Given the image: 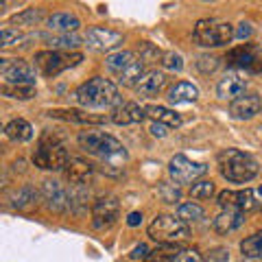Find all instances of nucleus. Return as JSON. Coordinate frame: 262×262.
<instances>
[{
	"mask_svg": "<svg viewBox=\"0 0 262 262\" xmlns=\"http://www.w3.org/2000/svg\"><path fill=\"white\" fill-rule=\"evenodd\" d=\"M85 42H88V46L92 48V51L107 53V51L118 48L125 39H122V33H118V31L103 29V27H92L88 31V35H85Z\"/></svg>",
	"mask_w": 262,
	"mask_h": 262,
	"instance_id": "nucleus-13",
	"label": "nucleus"
},
{
	"mask_svg": "<svg viewBox=\"0 0 262 262\" xmlns=\"http://www.w3.org/2000/svg\"><path fill=\"white\" fill-rule=\"evenodd\" d=\"M245 223V212L243 210H223L221 214L214 216L212 227L216 234H232Z\"/></svg>",
	"mask_w": 262,
	"mask_h": 262,
	"instance_id": "nucleus-19",
	"label": "nucleus"
},
{
	"mask_svg": "<svg viewBox=\"0 0 262 262\" xmlns=\"http://www.w3.org/2000/svg\"><path fill=\"white\" fill-rule=\"evenodd\" d=\"M199 98V88L190 81H179L168 90V103L173 105H184V103H194Z\"/></svg>",
	"mask_w": 262,
	"mask_h": 262,
	"instance_id": "nucleus-21",
	"label": "nucleus"
},
{
	"mask_svg": "<svg viewBox=\"0 0 262 262\" xmlns=\"http://www.w3.org/2000/svg\"><path fill=\"white\" fill-rule=\"evenodd\" d=\"M262 110V98L258 94H243L229 105V114L236 120H251Z\"/></svg>",
	"mask_w": 262,
	"mask_h": 262,
	"instance_id": "nucleus-16",
	"label": "nucleus"
},
{
	"mask_svg": "<svg viewBox=\"0 0 262 262\" xmlns=\"http://www.w3.org/2000/svg\"><path fill=\"white\" fill-rule=\"evenodd\" d=\"M149 236L162 245H175L177 241H184L188 236V223L170 214H160L151 221Z\"/></svg>",
	"mask_w": 262,
	"mask_h": 262,
	"instance_id": "nucleus-7",
	"label": "nucleus"
},
{
	"mask_svg": "<svg viewBox=\"0 0 262 262\" xmlns=\"http://www.w3.org/2000/svg\"><path fill=\"white\" fill-rule=\"evenodd\" d=\"M5 136L9 138V140H13V142H29L31 138H33V127H31L29 120L15 118L11 122H7Z\"/></svg>",
	"mask_w": 262,
	"mask_h": 262,
	"instance_id": "nucleus-26",
	"label": "nucleus"
},
{
	"mask_svg": "<svg viewBox=\"0 0 262 262\" xmlns=\"http://www.w3.org/2000/svg\"><path fill=\"white\" fill-rule=\"evenodd\" d=\"M77 140H79V146L83 149L85 153L90 155H96V158H101L105 164H103V168L107 166V173L114 175V170L112 166H118V162L120 160H125L127 158V151H125V146H122L116 138L110 136V134H105V131H81V134L77 136Z\"/></svg>",
	"mask_w": 262,
	"mask_h": 262,
	"instance_id": "nucleus-1",
	"label": "nucleus"
},
{
	"mask_svg": "<svg viewBox=\"0 0 262 262\" xmlns=\"http://www.w3.org/2000/svg\"><path fill=\"white\" fill-rule=\"evenodd\" d=\"M46 27L53 33H59V35H70V33H77L81 27V20L75 13H53L51 18L46 20Z\"/></svg>",
	"mask_w": 262,
	"mask_h": 262,
	"instance_id": "nucleus-20",
	"label": "nucleus"
},
{
	"mask_svg": "<svg viewBox=\"0 0 262 262\" xmlns=\"http://www.w3.org/2000/svg\"><path fill=\"white\" fill-rule=\"evenodd\" d=\"M219 170L227 182L232 184H247L258 175V162L249 153H243L238 149H227L219 153Z\"/></svg>",
	"mask_w": 262,
	"mask_h": 262,
	"instance_id": "nucleus-3",
	"label": "nucleus"
},
{
	"mask_svg": "<svg viewBox=\"0 0 262 262\" xmlns=\"http://www.w3.org/2000/svg\"><path fill=\"white\" fill-rule=\"evenodd\" d=\"M3 94L9 96V98L27 101V98L35 96V85H3Z\"/></svg>",
	"mask_w": 262,
	"mask_h": 262,
	"instance_id": "nucleus-34",
	"label": "nucleus"
},
{
	"mask_svg": "<svg viewBox=\"0 0 262 262\" xmlns=\"http://www.w3.org/2000/svg\"><path fill=\"white\" fill-rule=\"evenodd\" d=\"M173 262H203V260H201V253L196 249H182L175 256Z\"/></svg>",
	"mask_w": 262,
	"mask_h": 262,
	"instance_id": "nucleus-41",
	"label": "nucleus"
},
{
	"mask_svg": "<svg viewBox=\"0 0 262 262\" xmlns=\"http://www.w3.org/2000/svg\"><path fill=\"white\" fill-rule=\"evenodd\" d=\"M160 57H164L160 53V48H153L151 44H144L142 46V53H140V61L142 63H153V61H158Z\"/></svg>",
	"mask_w": 262,
	"mask_h": 262,
	"instance_id": "nucleus-40",
	"label": "nucleus"
},
{
	"mask_svg": "<svg viewBox=\"0 0 262 262\" xmlns=\"http://www.w3.org/2000/svg\"><path fill=\"white\" fill-rule=\"evenodd\" d=\"M149 253H151V251H149V247L140 243V245H138V247H136L134 251L129 253V260H131V262H136V260H146V256H149Z\"/></svg>",
	"mask_w": 262,
	"mask_h": 262,
	"instance_id": "nucleus-43",
	"label": "nucleus"
},
{
	"mask_svg": "<svg viewBox=\"0 0 262 262\" xmlns=\"http://www.w3.org/2000/svg\"><path fill=\"white\" fill-rule=\"evenodd\" d=\"M260 194H262V188H260Z\"/></svg>",
	"mask_w": 262,
	"mask_h": 262,
	"instance_id": "nucleus-47",
	"label": "nucleus"
},
{
	"mask_svg": "<svg viewBox=\"0 0 262 262\" xmlns=\"http://www.w3.org/2000/svg\"><path fill=\"white\" fill-rule=\"evenodd\" d=\"M168 173H170V177H173V182L179 184V186L182 184H194L196 179L208 173V166L201 164V162H192V160H188L186 155L177 153L168 162Z\"/></svg>",
	"mask_w": 262,
	"mask_h": 262,
	"instance_id": "nucleus-8",
	"label": "nucleus"
},
{
	"mask_svg": "<svg viewBox=\"0 0 262 262\" xmlns=\"http://www.w3.org/2000/svg\"><path fill=\"white\" fill-rule=\"evenodd\" d=\"M164 85H166V75L158 72V70H151L142 77V81L136 85V90H138V94H142V96H155L162 92Z\"/></svg>",
	"mask_w": 262,
	"mask_h": 262,
	"instance_id": "nucleus-22",
	"label": "nucleus"
},
{
	"mask_svg": "<svg viewBox=\"0 0 262 262\" xmlns=\"http://www.w3.org/2000/svg\"><path fill=\"white\" fill-rule=\"evenodd\" d=\"M83 61V55L77 51H39L35 53V66L44 72L46 77H57L59 72L75 68Z\"/></svg>",
	"mask_w": 262,
	"mask_h": 262,
	"instance_id": "nucleus-6",
	"label": "nucleus"
},
{
	"mask_svg": "<svg viewBox=\"0 0 262 262\" xmlns=\"http://www.w3.org/2000/svg\"><path fill=\"white\" fill-rule=\"evenodd\" d=\"M214 194V184L212 182H196V184H192V188H190V196L192 199H210V196Z\"/></svg>",
	"mask_w": 262,
	"mask_h": 262,
	"instance_id": "nucleus-37",
	"label": "nucleus"
},
{
	"mask_svg": "<svg viewBox=\"0 0 262 262\" xmlns=\"http://www.w3.org/2000/svg\"><path fill=\"white\" fill-rule=\"evenodd\" d=\"M140 223H142V214H140V212H131L129 219H127V225L129 227H136V225H140Z\"/></svg>",
	"mask_w": 262,
	"mask_h": 262,
	"instance_id": "nucleus-46",
	"label": "nucleus"
},
{
	"mask_svg": "<svg viewBox=\"0 0 262 262\" xmlns=\"http://www.w3.org/2000/svg\"><path fill=\"white\" fill-rule=\"evenodd\" d=\"M182 251L177 245H160L158 249H153L144 262H173L175 256Z\"/></svg>",
	"mask_w": 262,
	"mask_h": 262,
	"instance_id": "nucleus-32",
	"label": "nucleus"
},
{
	"mask_svg": "<svg viewBox=\"0 0 262 262\" xmlns=\"http://www.w3.org/2000/svg\"><path fill=\"white\" fill-rule=\"evenodd\" d=\"M0 77L5 85H35V70L22 59H0Z\"/></svg>",
	"mask_w": 262,
	"mask_h": 262,
	"instance_id": "nucleus-9",
	"label": "nucleus"
},
{
	"mask_svg": "<svg viewBox=\"0 0 262 262\" xmlns=\"http://www.w3.org/2000/svg\"><path fill=\"white\" fill-rule=\"evenodd\" d=\"M251 24H247V22H241L238 24V29H236V33H234V37L236 39H247L249 35H251Z\"/></svg>",
	"mask_w": 262,
	"mask_h": 262,
	"instance_id": "nucleus-44",
	"label": "nucleus"
},
{
	"mask_svg": "<svg viewBox=\"0 0 262 262\" xmlns=\"http://www.w3.org/2000/svg\"><path fill=\"white\" fill-rule=\"evenodd\" d=\"M138 59H136V55L131 53V51H116V53H112L107 55V59H105V66H107V70L114 72L116 77H120L122 72H125L129 66H134Z\"/></svg>",
	"mask_w": 262,
	"mask_h": 262,
	"instance_id": "nucleus-24",
	"label": "nucleus"
},
{
	"mask_svg": "<svg viewBox=\"0 0 262 262\" xmlns=\"http://www.w3.org/2000/svg\"><path fill=\"white\" fill-rule=\"evenodd\" d=\"M216 203L223 210H243V212H247L251 208H256L253 190H249V188H245V190H223V192H219Z\"/></svg>",
	"mask_w": 262,
	"mask_h": 262,
	"instance_id": "nucleus-14",
	"label": "nucleus"
},
{
	"mask_svg": "<svg viewBox=\"0 0 262 262\" xmlns=\"http://www.w3.org/2000/svg\"><path fill=\"white\" fill-rule=\"evenodd\" d=\"M44 11L42 9H24L22 13H15L13 18L9 20V27H35V24L42 20Z\"/></svg>",
	"mask_w": 262,
	"mask_h": 262,
	"instance_id": "nucleus-29",
	"label": "nucleus"
},
{
	"mask_svg": "<svg viewBox=\"0 0 262 262\" xmlns=\"http://www.w3.org/2000/svg\"><path fill=\"white\" fill-rule=\"evenodd\" d=\"M225 61L234 68H245V70H262V61H260V51L253 44H241L227 51L225 55Z\"/></svg>",
	"mask_w": 262,
	"mask_h": 262,
	"instance_id": "nucleus-11",
	"label": "nucleus"
},
{
	"mask_svg": "<svg viewBox=\"0 0 262 262\" xmlns=\"http://www.w3.org/2000/svg\"><path fill=\"white\" fill-rule=\"evenodd\" d=\"M177 219H182L184 223H194V221H201V219H203V208L196 206V203H192V201L179 203V208H177Z\"/></svg>",
	"mask_w": 262,
	"mask_h": 262,
	"instance_id": "nucleus-33",
	"label": "nucleus"
},
{
	"mask_svg": "<svg viewBox=\"0 0 262 262\" xmlns=\"http://www.w3.org/2000/svg\"><path fill=\"white\" fill-rule=\"evenodd\" d=\"M63 170H66V177H68L70 184L88 186L90 179H92V175H94V164H90L88 160H81V158H70L68 166H66Z\"/></svg>",
	"mask_w": 262,
	"mask_h": 262,
	"instance_id": "nucleus-17",
	"label": "nucleus"
},
{
	"mask_svg": "<svg viewBox=\"0 0 262 262\" xmlns=\"http://www.w3.org/2000/svg\"><path fill=\"white\" fill-rule=\"evenodd\" d=\"M120 203L116 196H101L92 203V225L96 229H110L118 221Z\"/></svg>",
	"mask_w": 262,
	"mask_h": 262,
	"instance_id": "nucleus-10",
	"label": "nucleus"
},
{
	"mask_svg": "<svg viewBox=\"0 0 262 262\" xmlns=\"http://www.w3.org/2000/svg\"><path fill=\"white\" fill-rule=\"evenodd\" d=\"M75 98L79 105L90 110H105V107H114L116 110L122 103V96L118 92V85L112 83L105 77H94L81 83L75 92Z\"/></svg>",
	"mask_w": 262,
	"mask_h": 262,
	"instance_id": "nucleus-2",
	"label": "nucleus"
},
{
	"mask_svg": "<svg viewBox=\"0 0 262 262\" xmlns=\"http://www.w3.org/2000/svg\"><path fill=\"white\" fill-rule=\"evenodd\" d=\"M241 251H243V256H247V258H262V232L247 236V238L241 243Z\"/></svg>",
	"mask_w": 262,
	"mask_h": 262,
	"instance_id": "nucleus-31",
	"label": "nucleus"
},
{
	"mask_svg": "<svg viewBox=\"0 0 262 262\" xmlns=\"http://www.w3.org/2000/svg\"><path fill=\"white\" fill-rule=\"evenodd\" d=\"M144 75H146V72H144V63L138 59L134 66H129V68L118 77V83L120 85H127V88H136L142 81Z\"/></svg>",
	"mask_w": 262,
	"mask_h": 262,
	"instance_id": "nucleus-28",
	"label": "nucleus"
},
{
	"mask_svg": "<svg viewBox=\"0 0 262 262\" xmlns=\"http://www.w3.org/2000/svg\"><path fill=\"white\" fill-rule=\"evenodd\" d=\"M234 27L229 22L223 20H214V18H206V20H199L196 27L192 31V37L199 46H206V48H219V46H227L229 42L234 39Z\"/></svg>",
	"mask_w": 262,
	"mask_h": 262,
	"instance_id": "nucleus-5",
	"label": "nucleus"
},
{
	"mask_svg": "<svg viewBox=\"0 0 262 262\" xmlns=\"http://www.w3.org/2000/svg\"><path fill=\"white\" fill-rule=\"evenodd\" d=\"M68 162H70V158H68V151H66L63 142L55 134L46 131V134L39 138L37 151L33 153V164L44 170H61L68 166Z\"/></svg>",
	"mask_w": 262,
	"mask_h": 262,
	"instance_id": "nucleus-4",
	"label": "nucleus"
},
{
	"mask_svg": "<svg viewBox=\"0 0 262 262\" xmlns=\"http://www.w3.org/2000/svg\"><path fill=\"white\" fill-rule=\"evenodd\" d=\"M203 262H229V251L225 247H216L203 258Z\"/></svg>",
	"mask_w": 262,
	"mask_h": 262,
	"instance_id": "nucleus-42",
	"label": "nucleus"
},
{
	"mask_svg": "<svg viewBox=\"0 0 262 262\" xmlns=\"http://www.w3.org/2000/svg\"><path fill=\"white\" fill-rule=\"evenodd\" d=\"M51 118H61L68 122H90V125H98V122H105V116H92V114L79 112V110H51L48 112Z\"/></svg>",
	"mask_w": 262,
	"mask_h": 262,
	"instance_id": "nucleus-25",
	"label": "nucleus"
},
{
	"mask_svg": "<svg viewBox=\"0 0 262 262\" xmlns=\"http://www.w3.org/2000/svg\"><path fill=\"white\" fill-rule=\"evenodd\" d=\"M35 199H37V192L33 190L31 186H24V188H20V190H15V192H13V196H11V206H13L15 210H24V208L33 206V203H35Z\"/></svg>",
	"mask_w": 262,
	"mask_h": 262,
	"instance_id": "nucleus-30",
	"label": "nucleus"
},
{
	"mask_svg": "<svg viewBox=\"0 0 262 262\" xmlns=\"http://www.w3.org/2000/svg\"><path fill=\"white\" fill-rule=\"evenodd\" d=\"M151 134L155 138H164V136H166V127L160 125V122H153V125H151Z\"/></svg>",
	"mask_w": 262,
	"mask_h": 262,
	"instance_id": "nucleus-45",
	"label": "nucleus"
},
{
	"mask_svg": "<svg viewBox=\"0 0 262 262\" xmlns=\"http://www.w3.org/2000/svg\"><path fill=\"white\" fill-rule=\"evenodd\" d=\"M144 118H146V110L131 101L120 103L112 112V122H116V125H136V122H142Z\"/></svg>",
	"mask_w": 262,
	"mask_h": 262,
	"instance_id": "nucleus-18",
	"label": "nucleus"
},
{
	"mask_svg": "<svg viewBox=\"0 0 262 262\" xmlns=\"http://www.w3.org/2000/svg\"><path fill=\"white\" fill-rule=\"evenodd\" d=\"M146 116H151L153 122H160L164 127H179L182 125V116L177 112L162 107V105H146Z\"/></svg>",
	"mask_w": 262,
	"mask_h": 262,
	"instance_id": "nucleus-23",
	"label": "nucleus"
},
{
	"mask_svg": "<svg viewBox=\"0 0 262 262\" xmlns=\"http://www.w3.org/2000/svg\"><path fill=\"white\" fill-rule=\"evenodd\" d=\"M160 194H162V199L166 201V203H175V201H179V196H182V190H179L177 186L162 184L160 186Z\"/></svg>",
	"mask_w": 262,
	"mask_h": 262,
	"instance_id": "nucleus-39",
	"label": "nucleus"
},
{
	"mask_svg": "<svg viewBox=\"0 0 262 262\" xmlns=\"http://www.w3.org/2000/svg\"><path fill=\"white\" fill-rule=\"evenodd\" d=\"M219 57H214V55H201L199 59H196V68H199L203 75H210V72H214L216 68H219Z\"/></svg>",
	"mask_w": 262,
	"mask_h": 262,
	"instance_id": "nucleus-38",
	"label": "nucleus"
},
{
	"mask_svg": "<svg viewBox=\"0 0 262 262\" xmlns=\"http://www.w3.org/2000/svg\"><path fill=\"white\" fill-rule=\"evenodd\" d=\"M245 90H247V79H245L238 70H232L219 81L216 94H219V98H223V101H236L238 96L245 94Z\"/></svg>",
	"mask_w": 262,
	"mask_h": 262,
	"instance_id": "nucleus-15",
	"label": "nucleus"
},
{
	"mask_svg": "<svg viewBox=\"0 0 262 262\" xmlns=\"http://www.w3.org/2000/svg\"><path fill=\"white\" fill-rule=\"evenodd\" d=\"M42 199L46 203V208L55 212V214H63L70 208V199H68V190L57 182V179H44L42 184Z\"/></svg>",
	"mask_w": 262,
	"mask_h": 262,
	"instance_id": "nucleus-12",
	"label": "nucleus"
},
{
	"mask_svg": "<svg viewBox=\"0 0 262 262\" xmlns=\"http://www.w3.org/2000/svg\"><path fill=\"white\" fill-rule=\"evenodd\" d=\"M44 42L51 46V51H68V53H72L81 42H83V39H81L77 33H70V35H46Z\"/></svg>",
	"mask_w": 262,
	"mask_h": 262,
	"instance_id": "nucleus-27",
	"label": "nucleus"
},
{
	"mask_svg": "<svg viewBox=\"0 0 262 262\" xmlns=\"http://www.w3.org/2000/svg\"><path fill=\"white\" fill-rule=\"evenodd\" d=\"M0 39H3V46H15V44H22L27 42L29 35H24L18 29H11V27H5L3 33H0Z\"/></svg>",
	"mask_w": 262,
	"mask_h": 262,
	"instance_id": "nucleus-35",
	"label": "nucleus"
},
{
	"mask_svg": "<svg viewBox=\"0 0 262 262\" xmlns=\"http://www.w3.org/2000/svg\"><path fill=\"white\" fill-rule=\"evenodd\" d=\"M162 66L166 70L182 72L184 70V57L179 53H175V51H168V53H164V57H162Z\"/></svg>",
	"mask_w": 262,
	"mask_h": 262,
	"instance_id": "nucleus-36",
	"label": "nucleus"
}]
</instances>
